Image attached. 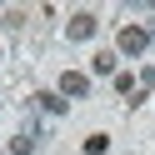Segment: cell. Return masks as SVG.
<instances>
[{"label":"cell","instance_id":"cell-1","mask_svg":"<svg viewBox=\"0 0 155 155\" xmlns=\"http://www.w3.org/2000/svg\"><path fill=\"white\" fill-rule=\"evenodd\" d=\"M145 45H150V30H145V25H125L120 30V50L125 55H140Z\"/></svg>","mask_w":155,"mask_h":155},{"label":"cell","instance_id":"cell-2","mask_svg":"<svg viewBox=\"0 0 155 155\" xmlns=\"http://www.w3.org/2000/svg\"><path fill=\"white\" fill-rule=\"evenodd\" d=\"M65 35H70V40H90V35H95V15H90V10L70 15V25H65Z\"/></svg>","mask_w":155,"mask_h":155},{"label":"cell","instance_id":"cell-3","mask_svg":"<svg viewBox=\"0 0 155 155\" xmlns=\"http://www.w3.org/2000/svg\"><path fill=\"white\" fill-rule=\"evenodd\" d=\"M85 90H90V80H85L80 70H65L60 75V95H65V100H70V95H85Z\"/></svg>","mask_w":155,"mask_h":155},{"label":"cell","instance_id":"cell-4","mask_svg":"<svg viewBox=\"0 0 155 155\" xmlns=\"http://www.w3.org/2000/svg\"><path fill=\"white\" fill-rule=\"evenodd\" d=\"M40 110L45 115H65V95H40Z\"/></svg>","mask_w":155,"mask_h":155},{"label":"cell","instance_id":"cell-5","mask_svg":"<svg viewBox=\"0 0 155 155\" xmlns=\"http://www.w3.org/2000/svg\"><path fill=\"white\" fill-rule=\"evenodd\" d=\"M10 155H35V135H15V140H10Z\"/></svg>","mask_w":155,"mask_h":155},{"label":"cell","instance_id":"cell-6","mask_svg":"<svg viewBox=\"0 0 155 155\" xmlns=\"http://www.w3.org/2000/svg\"><path fill=\"white\" fill-rule=\"evenodd\" d=\"M90 70H100V75H110V70H115V55H110V50H100V55H95V65H90Z\"/></svg>","mask_w":155,"mask_h":155},{"label":"cell","instance_id":"cell-7","mask_svg":"<svg viewBox=\"0 0 155 155\" xmlns=\"http://www.w3.org/2000/svg\"><path fill=\"white\" fill-rule=\"evenodd\" d=\"M110 150V140H105V135H90V140H85V155H105Z\"/></svg>","mask_w":155,"mask_h":155},{"label":"cell","instance_id":"cell-8","mask_svg":"<svg viewBox=\"0 0 155 155\" xmlns=\"http://www.w3.org/2000/svg\"><path fill=\"white\" fill-rule=\"evenodd\" d=\"M0 55H5V50H0Z\"/></svg>","mask_w":155,"mask_h":155}]
</instances>
